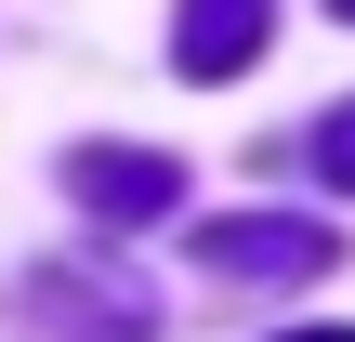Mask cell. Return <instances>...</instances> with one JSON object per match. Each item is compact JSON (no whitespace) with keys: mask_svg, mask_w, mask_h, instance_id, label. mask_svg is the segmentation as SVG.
<instances>
[{"mask_svg":"<svg viewBox=\"0 0 355 342\" xmlns=\"http://www.w3.org/2000/svg\"><path fill=\"white\" fill-rule=\"evenodd\" d=\"M329 264H343V237H329V224H303V211H224V224H198V277L303 290V277H329Z\"/></svg>","mask_w":355,"mask_h":342,"instance_id":"obj_1","label":"cell"},{"mask_svg":"<svg viewBox=\"0 0 355 342\" xmlns=\"http://www.w3.org/2000/svg\"><path fill=\"white\" fill-rule=\"evenodd\" d=\"M263 26H277V0H171V66H184L198 92H224V79L263 53Z\"/></svg>","mask_w":355,"mask_h":342,"instance_id":"obj_3","label":"cell"},{"mask_svg":"<svg viewBox=\"0 0 355 342\" xmlns=\"http://www.w3.org/2000/svg\"><path fill=\"white\" fill-rule=\"evenodd\" d=\"M316 171L355 198V105H329V119H316Z\"/></svg>","mask_w":355,"mask_h":342,"instance_id":"obj_4","label":"cell"},{"mask_svg":"<svg viewBox=\"0 0 355 342\" xmlns=\"http://www.w3.org/2000/svg\"><path fill=\"white\" fill-rule=\"evenodd\" d=\"M303 342H355V330H303Z\"/></svg>","mask_w":355,"mask_h":342,"instance_id":"obj_5","label":"cell"},{"mask_svg":"<svg viewBox=\"0 0 355 342\" xmlns=\"http://www.w3.org/2000/svg\"><path fill=\"white\" fill-rule=\"evenodd\" d=\"M329 13H343V26H355V0H329Z\"/></svg>","mask_w":355,"mask_h":342,"instance_id":"obj_6","label":"cell"},{"mask_svg":"<svg viewBox=\"0 0 355 342\" xmlns=\"http://www.w3.org/2000/svg\"><path fill=\"white\" fill-rule=\"evenodd\" d=\"M66 198L92 224H158L184 198V158H158V145H66Z\"/></svg>","mask_w":355,"mask_h":342,"instance_id":"obj_2","label":"cell"}]
</instances>
